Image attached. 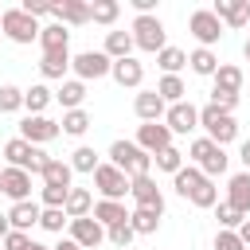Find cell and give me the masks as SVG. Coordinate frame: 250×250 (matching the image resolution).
Segmentation results:
<instances>
[{
	"instance_id": "6da1fadb",
	"label": "cell",
	"mask_w": 250,
	"mask_h": 250,
	"mask_svg": "<svg viewBox=\"0 0 250 250\" xmlns=\"http://www.w3.org/2000/svg\"><path fill=\"white\" fill-rule=\"evenodd\" d=\"M109 164H113V168H121V172L133 180V176H148L152 156H148L145 148H137L133 141H113V145H109Z\"/></svg>"
},
{
	"instance_id": "7a4b0ae2",
	"label": "cell",
	"mask_w": 250,
	"mask_h": 250,
	"mask_svg": "<svg viewBox=\"0 0 250 250\" xmlns=\"http://www.w3.org/2000/svg\"><path fill=\"white\" fill-rule=\"evenodd\" d=\"M4 156H8V168H20V172H27V176H39L43 164H47V152H43L39 145H27L23 137H12V141L4 145Z\"/></svg>"
},
{
	"instance_id": "3957f363",
	"label": "cell",
	"mask_w": 250,
	"mask_h": 250,
	"mask_svg": "<svg viewBox=\"0 0 250 250\" xmlns=\"http://www.w3.org/2000/svg\"><path fill=\"white\" fill-rule=\"evenodd\" d=\"M199 125L207 129V141L211 145H230L234 137H238V121H234V113H223V109H215V105H203L199 109Z\"/></svg>"
},
{
	"instance_id": "277c9868",
	"label": "cell",
	"mask_w": 250,
	"mask_h": 250,
	"mask_svg": "<svg viewBox=\"0 0 250 250\" xmlns=\"http://www.w3.org/2000/svg\"><path fill=\"white\" fill-rule=\"evenodd\" d=\"M0 31H4L12 43L27 47V43L39 39V20H31V16L20 12V8H8V12H0Z\"/></svg>"
},
{
	"instance_id": "5b68a950",
	"label": "cell",
	"mask_w": 250,
	"mask_h": 250,
	"mask_svg": "<svg viewBox=\"0 0 250 250\" xmlns=\"http://www.w3.org/2000/svg\"><path fill=\"white\" fill-rule=\"evenodd\" d=\"M129 35H133V47H141V51H148V55H160V51L168 47V43H164L168 31H164V23H160L156 16H137Z\"/></svg>"
},
{
	"instance_id": "8992f818",
	"label": "cell",
	"mask_w": 250,
	"mask_h": 250,
	"mask_svg": "<svg viewBox=\"0 0 250 250\" xmlns=\"http://www.w3.org/2000/svg\"><path fill=\"white\" fill-rule=\"evenodd\" d=\"M109 66H113V59H109L105 51H82V55H74V59H70V70H74V78H78V82L105 78V74H109Z\"/></svg>"
},
{
	"instance_id": "52a82bcc",
	"label": "cell",
	"mask_w": 250,
	"mask_h": 250,
	"mask_svg": "<svg viewBox=\"0 0 250 250\" xmlns=\"http://www.w3.org/2000/svg\"><path fill=\"white\" fill-rule=\"evenodd\" d=\"M94 188L102 191V199H117L121 203V195H129V176L121 168H113V164H98L94 168Z\"/></svg>"
},
{
	"instance_id": "ba28073f",
	"label": "cell",
	"mask_w": 250,
	"mask_h": 250,
	"mask_svg": "<svg viewBox=\"0 0 250 250\" xmlns=\"http://www.w3.org/2000/svg\"><path fill=\"white\" fill-rule=\"evenodd\" d=\"M188 31L199 39V47H215L219 39H223V23L215 20V12L211 8H199V12H191V20H188Z\"/></svg>"
},
{
	"instance_id": "9c48e42d",
	"label": "cell",
	"mask_w": 250,
	"mask_h": 250,
	"mask_svg": "<svg viewBox=\"0 0 250 250\" xmlns=\"http://www.w3.org/2000/svg\"><path fill=\"white\" fill-rule=\"evenodd\" d=\"M164 125H168V133L176 137H188L191 129H199V109L191 105V102H176V105H168L164 109Z\"/></svg>"
},
{
	"instance_id": "30bf717a",
	"label": "cell",
	"mask_w": 250,
	"mask_h": 250,
	"mask_svg": "<svg viewBox=\"0 0 250 250\" xmlns=\"http://www.w3.org/2000/svg\"><path fill=\"white\" fill-rule=\"evenodd\" d=\"M59 133H62L59 121H51V117H43V113H39V117L27 113V117L20 121V137H23L27 145H47V141H55Z\"/></svg>"
},
{
	"instance_id": "8fae6325",
	"label": "cell",
	"mask_w": 250,
	"mask_h": 250,
	"mask_svg": "<svg viewBox=\"0 0 250 250\" xmlns=\"http://www.w3.org/2000/svg\"><path fill=\"white\" fill-rule=\"evenodd\" d=\"M137 148H145L148 156H156L160 148H168L172 145V133H168V125L164 121H145V125H137V141H133Z\"/></svg>"
},
{
	"instance_id": "7c38bea8",
	"label": "cell",
	"mask_w": 250,
	"mask_h": 250,
	"mask_svg": "<svg viewBox=\"0 0 250 250\" xmlns=\"http://www.w3.org/2000/svg\"><path fill=\"white\" fill-rule=\"evenodd\" d=\"M102 238H105V227H102L94 215H86V219H70V242H78L82 250L102 246Z\"/></svg>"
},
{
	"instance_id": "4fadbf2b",
	"label": "cell",
	"mask_w": 250,
	"mask_h": 250,
	"mask_svg": "<svg viewBox=\"0 0 250 250\" xmlns=\"http://www.w3.org/2000/svg\"><path fill=\"white\" fill-rule=\"evenodd\" d=\"M129 195L137 199V207H152V211H164V195L156 188L152 176H133L129 180Z\"/></svg>"
},
{
	"instance_id": "5bb4252c",
	"label": "cell",
	"mask_w": 250,
	"mask_h": 250,
	"mask_svg": "<svg viewBox=\"0 0 250 250\" xmlns=\"http://www.w3.org/2000/svg\"><path fill=\"white\" fill-rule=\"evenodd\" d=\"M215 20L219 23H227V27H246L250 23V0H215Z\"/></svg>"
},
{
	"instance_id": "9a60e30c",
	"label": "cell",
	"mask_w": 250,
	"mask_h": 250,
	"mask_svg": "<svg viewBox=\"0 0 250 250\" xmlns=\"http://www.w3.org/2000/svg\"><path fill=\"white\" fill-rule=\"evenodd\" d=\"M51 16L62 27H82V23H90V4L86 0H62V4H51Z\"/></svg>"
},
{
	"instance_id": "2e32d148",
	"label": "cell",
	"mask_w": 250,
	"mask_h": 250,
	"mask_svg": "<svg viewBox=\"0 0 250 250\" xmlns=\"http://www.w3.org/2000/svg\"><path fill=\"white\" fill-rule=\"evenodd\" d=\"M0 191H4L12 203H23V199H31V176L20 172V168H4V172H0Z\"/></svg>"
},
{
	"instance_id": "e0dca14e",
	"label": "cell",
	"mask_w": 250,
	"mask_h": 250,
	"mask_svg": "<svg viewBox=\"0 0 250 250\" xmlns=\"http://www.w3.org/2000/svg\"><path fill=\"white\" fill-rule=\"evenodd\" d=\"M109 74H113V82H117V86L137 90V86L145 82V62H137V59L129 55V59H117V62L109 66Z\"/></svg>"
},
{
	"instance_id": "ac0fdd59",
	"label": "cell",
	"mask_w": 250,
	"mask_h": 250,
	"mask_svg": "<svg viewBox=\"0 0 250 250\" xmlns=\"http://www.w3.org/2000/svg\"><path fill=\"white\" fill-rule=\"evenodd\" d=\"M227 203L242 215H250V172H234L227 184Z\"/></svg>"
},
{
	"instance_id": "d6986e66",
	"label": "cell",
	"mask_w": 250,
	"mask_h": 250,
	"mask_svg": "<svg viewBox=\"0 0 250 250\" xmlns=\"http://www.w3.org/2000/svg\"><path fill=\"white\" fill-rule=\"evenodd\" d=\"M133 109H137V117H141V121H160L168 105H164V98H160L156 90H141V94L133 98Z\"/></svg>"
},
{
	"instance_id": "ffe728a7",
	"label": "cell",
	"mask_w": 250,
	"mask_h": 250,
	"mask_svg": "<svg viewBox=\"0 0 250 250\" xmlns=\"http://www.w3.org/2000/svg\"><path fill=\"white\" fill-rule=\"evenodd\" d=\"M39 211H43V207H39L35 199L12 203V211H8V223H12V230H23V234H27V230H31L35 223H39Z\"/></svg>"
},
{
	"instance_id": "44dd1931",
	"label": "cell",
	"mask_w": 250,
	"mask_h": 250,
	"mask_svg": "<svg viewBox=\"0 0 250 250\" xmlns=\"http://www.w3.org/2000/svg\"><path fill=\"white\" fill-rule=\"evenodd\" d=\"M94 219L109 230V227H117V223H129V211H125V203H117V199H98V203H94Z\"/></svg>"
},
{
	"instance_id": "7402d4cb",
	"label": "cell",
	"mask_w": 250,
	"mask_h": 250,
	"mask_svg": "<svg viewBox=\"0 0 250 250\" xmlns=\"http://www.w3.org/2000/svg\"><path fill=\"white\" fill-rule=\"evenodd\" d=\"M43 188H70V164L66 160H55V156H47V164H43Z\"/></svg>"
},
{
	"instance_id": "603a6c76",
	"label": "cell",
	"mask_w": 250,
	"mask_h": 250,
	"mask_svg": "<svg viewBox=\"0 0 250 250\" xmlns=\"http://www.w3.org/2000/svg\"><path fill=\"white\" fill-rule=\"evenodd\" d=\"M62 211H66V219H86V215L94 211V195H90L86 188H70V191H66Z\"/></svg>"
},
{
	"instance_id": "cb8c5ba5",
	"label": "cell",
	"mask_w": 250,
	"mask_h": 250,
	"mask_svg": "<svg viewBox=\"0 0 250 250\" xmlns=\"http://www.w3.org/2000/svg\"><path fill=\"white\" fill-rule=\"evenodd\" d=\"M66 43H70V31H66L62 23H47V27H39V47H43V55H51V51H66Z\"/></svg>"
},
{
	"instance_id": "d4e9b609",
	"label": "cell",
	"mask_w": 250,
	"mask_h": 250,
	"mask_svg": "<svg viewBox=\"0 0 250 250\" xmlns=\"http://www.w3.org/2000/svg\"><path fill=\"white\" fill-rule=\"evenodd\" d=\"M66 70H70V51H51V55H43L39 59V74L43 78H66Z\"/></svg>"
},
{
	"instance_id": "484cf974",
	"label": "cell",
	"mask_w": 250,
	"mask_h": 250,
	"mask_svg": "<svg viewBox=\"0 0 250 250\" xmlns=\"http://www.w3.org/2000/svg\"><path fill=\"white\" fill-rule=\"evenodd\" d=\"M203 180H207V176H203V172H199L195 164H184V168H180V172L172 176V184H176V191H180L184 199H191V195L199 191V184H203Z\"/></svg>"
},
{
	"instance_id": "4316f807",
	"label": "cell",
	"mask_w": 250,
	"mask_h": 250,
	"mask_svg": "<svg viewBox=\"0 0 250 250\" xmlns=\"http://www.w3.org/2000/svg\"><path fill=\"white\" fill-rule=\"evenodd\" d=\"M188 66H191V74H199V78H215V70H219V59H215V51H207V47H195V51L188 55Z\"/></svg>"
},
{
	"instance_id": "83f0119b",
	"label": "cell",
	"mask_w": 250,
	"mask_h": 250,
	"mask_svg": "<svg viewBox=\"0 0 250 250\" xmlns=\"http://www.w3.org/2000/svg\"><path fill=\"white\" fill-rule=\"evenodd\" d=\"M55 102H62V109H82V102H86V82H78V78H66V82L59 86Z\"/></svg>"
},
{
	"instance_id": "f1b7e54d",
	"label": "cell",
	"mask_w": 250,
	"mask_h": 250,
	"mask_svg": "<svg viewBox=\"0 0 250 250\" xmlns=\"http://www.w3.org/2000/svg\"><path fill=\"white\" fill-rule=\"evenodd\" d=\"M160 215H164V211H152V207H137V211H129V227H133V234H156Z\"/></svg>"
},
{
	"instance_id": "f546056e",
	"label": "cell",
	"mask_w": 250,
	"mask_h": 250,
	"mask_svg": "<svg viewBox=\"0 0 250 250\" xmlns=\"http://www.w3.org/2000/svg\"><path fill=\"white\" fill-rule=\"evenodd\" d=\"M215 90H223V94H238V90H242V70L230 66V62H219V70H215Z\"/></svg>"
},
{
	"instance_id": "4dcf8cb0",
	"label": "cell",
	"mask_w": 250,
	"mask_h": 250,
	"mask_svg": "<svg viewBox=\"0 0 250 250\" xmlns=\"http://www.w3.org/2000/svg\"><path fill=\"white\" fill-rule=\"evenodd\" d=\"M156 94L164 98V105H176V102H184L188 86H184V78H180V74H164V78L156 82Z\"/></svg>"
},
{
	"instance_id": "1f68e13d",
	"label": "cell",
	"mask_w": 250,
	"mask_h": 250,
	"mask_svg": "<svg viewBox=\"0 0 250 250\" xmlns=\"http://www.w3.org/2000/svg\"><path fill=\"white\" fill-rule=\"evenodd\" d=\"M51 102H55V94H51L43 82H35L31 90H23V109H31V117H39V113H43Z\"/></svg>"
},
{
	"instance_id": "d6a6232c",
	"label": "cell",
	"mask_w": 250,
	"mask_h": 250,
	"mask_svg": "<svg viewBox=\"0 0 250 250\" xmlns=\"http://www.w3.org/2000/svg\"><path fill=\"white\" fill-rule=\"evenodd\" d=\"M102 51H105L113 62H117V59H129V51H133V35H129V31H109Z\"/></svg>"
},
{
	"instance_id": "836d02e7",
	"label": "cell",
	"mask_w": 250,
	"mask_h": 250,
	"mask_svg": "<svg viewBox=\"0 0 250 250\" xmlns=\"http://www.w3.org/2000/svg\"><path fill=\"white\" fill-rule=\"evenodd\" d=\"M90 125H94V121H90V113H86V109H66V113H62V121H59V129H62L66 137H82Z\"/></svg>"
},
{
	"instance_id": "e575fe53",
	"label": "cell",
	"mask_w": 250,
	"mask_h": 250,
	"mask_svg": "<svg viewBox=\"0 0 250 250\" xmlns=\"http://www.w3.org/2000/svg\"><path fill=\"white\" fill-rule=\"evenodd\" d=\"M66 164H70V172H90V176H94V168H98L102 160H98V152H94L90 145H78V148L70 152V160H66Z\"/></svg>"
},
{
	"instance_id": "d590c367",
	"label": "cell",
	"mask_w": 250,
	"mask_h": 250,
	"mask_svg": "<svg viewBox=\"0 0 250 250\" xmlns=\"http://www.w3.org/2000/svg\"><path fill=\"white\" fill-rule=\"evenodd\" d=\"M117 16H121V4H117V0H94V4H90V20H94V23H105V27H109Z\"/></svg>"
},
{
	"instance_id": "8d00e7d4",
	"label": "cell",
	"mask_w": 250,
	"mask_h": 250,
	"mask_svg": "<svg viewBox=\"0 0 250 250\" xmlns=\"http://www.w3.org/2000/svg\"><path fill=\"white\" fill-rule=\"evenodd\" d=\"M156 62H160L164 74H180V66H188V55H184L180 47H164V51L156 55Z\"/></svg>"
},
{
	"instance_id": "74e56055",
	"label": "cell",
	"mask_w": 250,
	"mask_h": 250,
	"mask_svg": "<svg viewBox=\"0 0 250 250\" xmlns=\"http://www.w3.org/2000/svg\"><path fill=\"white\" fill-rule=\"evenodd\" d=\"M152 160H156V168H160V172H172V176H176V172L184 168V152H180L176 145H168V148H160V152H156Z\"/></svg>"
},
{
	"instance_id": "f35d334b",
	"label": "cell",
	"mask_w": 250,
	"mask_h": 250,
	"mask_svg": "<svg viewBox=\"0 0 250 250\" xmlns=\"http://www.w3.org/2000/svg\"><path fill=\"white\" fill-rule=\"evenodd\" d=\"M215 219H219V227H223V230H238L246 215H242V211H234V207L223 199V203H215Z\"/></svg>"
},
{
	"instance_id": "ab89813d",
	"label": "cell",
	"mask_w": 250,
	"mask_h": 250,
	"mask_svg": "<svg viewBox=\"0 0 250 250\" xmlns=\"http://www.w3.org/2000/svg\"><path fill=\"white\" fill-rule=\"evenodd\" d=\"M66 223H70V219H66V211H62V207H43V211H39V227H43V230H51V234H59Z\"/></svg>"
},
{
	"instance_id": "60d3db41",
	"label": "cell",
	"mask_w": 250,
	"mask_h": 250,
	"mask_svg": "<svg viewBox=\"0 0 250 250\" xmlns=\"http://www.w3.org/2000/svg\"><path fill=\"white\" fill-rule=\"evenodd\" d=\"M16 109H23V90L4 82L0 86V113H16Z\"/></svg>"
},
{
	"instance_id": "b9f144b4",
	"label": "cell",
	"mask_w": 250,
	"mask_h": 250,
	"mask_svg": "<svg viewBox=\"0 0 250 250\" xmlns=\"http://www.w3.org/2000/svg\"><path fill=\"white\" fill-rule=\"evenodd\" d=\"M227 160H230V156H227V152H223V148L215 145V152H211V156H207V160L199 164V172H203L207 180H215V176H223V172H227Z\"/></svg>"
},
{
	"instance_id": "7bdbcfd3",
	"label": "cell",
	"mask_w": 250,
	"mask_h": 250,
	"mask_svg": "<svg viewBox=\"0 0 250 250\" xmlns=\"http://www.w3.org/2000/svg\"><path fill=\"white\" fill-rule=\"evenodd\" d=\"M191 203H195V207H215V203H219V188H215V180H203L199 191L191 195Z\"/></svg>"
},
{
	"instance_id": "ee69618b",
	"label": "cell",
	"mask_w": 250,
	"mask_h": 250,
	"mask_svg": "<svg viewBox=\"0 0 250 250\" xmlns=\"http://www.w3.org/2000/svg\"><path fill=\"white\" fill-rule=\"evenodd\" d=\"M211 152H215V145H211L207 137H195V141H191V148H188V156H191V164H195V168H199Z\"/></svg>"
},
{
	"instance_id": "f6af8a7d",
	"label": "cell",
	"mask_w": 250,
	"mask_h": 250,
	"mask_svg": "<svg viewBox=\"0 0 250 250\" xmlns=\"http://www.w3.org/2000/svg\"><path fill=\"white\" fill-rule=\"evenodd\" d=\"M105 238H109L113 246H129L137 234H133V227H129V223H117V227H109V230H105Z\"/></svg>"
},
{
	"instance_id": "bcb514c9",
	"label": "cell",
	"mask_w": 250,
	"mask_h": 250,
	"mask_svg": "<svg viewBox=\"0 0 250 250\" xmlns=\"http://www.w3.org/2000/svg\"><path fill=\"white\" fill-rule=\"evenodd\" d=\"M215 250H246V242H242L234 230H219V234H215Z\"/></svg>"
},
{
	"instance_id": "7dc6e473",
	"label": "cell",
	"mask_w": 250,
	"mask_h": 250,
	"mask_svg": "<svg viewBox=\"0 0 250 250\" xmlns=\"http://www.w3.org/2000/svg\"><path fill=\"white\" fill-rule=\"evenodd\" d=\"M70 188H43V207H62Z\"/></svg>"
},
{
	"instance_id": "c3c4849f",
	"label": "cell",
	"mask_w": 250,
	"mask_h": 250,
	"mask_svg": "<svg viewBox=\"0 0 250 250\" xmlns=\"http://www.w3.org/2000/svg\"><path fill=\"white\" fill-rule=\"evenodd\" d=\"M20 12H27L31 20H39V16H51V4H43V0H23Z\"/></svg>"
},
{
	"instance_id": "681fc988",
	"label": "cell",
	"mask_w": 250,
	"mask_h": 250,
	"mask_svg": "<svg viewBox=\"0 0 250 250\" xmlns=\"http://www.w3.org/2000/svg\"><path fill=\"white\" fill-rule=\"evenodd\" d=\"M23 246H27V234H23V230H8L4 250H23Z\"/></svg>"
},
{
	"instance_id": "f907efd6",
	"label": "cell",
	"mask_w": 250,
	"mask_h": 250,
	"mask_svg": "<svg viewBox=\"0 0 250 250\" xmlns=\"http://www.w3.org/2000/svg\"><path fill=\"white\" fill-rule=\"evenodd\" d=\"M238 160H242V164H246V172H250V141H242V145H238Z\"/></svg>"
},
{
	"instance_id": "816d5d0a",
	"label": "cell",
	"mask_w": 250,
	"mask_h": 250,
	"mask_svg": "<svg viewBox=\"0 0 250 250\" xmlns=\"http://www.w3.org/2000/svg\"><path fill=\"white\" fill-rule=\"evenodd\" d=\"M234 234H238V238H242V242H246V246H250V219H242V227H238V230H234Z\"/></svg>"
},
{
	"instance_id": "f5cc1de1",
	"label": "cell",
	"mask_w": 250,
	"mask_h": 250,
	"mask_svg": "<svg viewBox=\"0 0 250 250\" xmlns=\"http://www.w3.org/2000/svg\"><path fill=\"white\" fill-rule=\"evenodd\" d=\"M8 230H12V223H8V215H0V242L8 238Z\"/></svg>"
},
{
	"instance_id": "db71d44e",
	"label": "cell",
	"mask_w": 250,
	"mask_h": 250,
	"mask_svg": "<svg viewBox=\"0 0 250 250\" xmlns=\"http://www.w3.org/2000/svg\"><path fill=\"white\" fill-rule=\"evenodd\" d=\"M51 250H82V246H78V242H70V238H62V242H59V246H51Z\"/></svg>"
},
{
	"instance_id": "11a10c76",
	"label": "cell",
	"mask_w": 250,
	"mask_h": 250,
	"mask_svg": "<svg viewBox=\"0 0 250 250\" xmlns=\"http://www.w3.org/2000/svg\"><path fill=\"white\" fill-rule=\"evenodd\" d=\"M23 250H51V246H43V242H35V238H27V246Z\"/></svg>"
},
{
	"instance_id": "9f6ffc18",
	"label": "cell",
	"mask_w": 250,
	"mask_h": 250,
	"mask_svg": "<svg viewBox=\"0 0 250 250\" xmlns=\"http://www.w3.org/2000/svg\"><path fill=\"white\" fill-rule=\"evenodd\" d=\"M242 55H246V62H250V39H246V43H242Z\"/></svg>"
},
{
	"instance_id": "6f0895ef",
	"label": "cell",
	"mask_w": 250,
	"mask_h": 250,
	"mask_svg": "<svg viewBox=\"0 0 250 250\" xmlns=\"http://www.w3.org/2000/svg\"><path fill=\"white\" fill-rule=\"evenodd\" d=\"M0 35H4V31H0Z\"/></svg>"
},
{
	"instance_id": "680465c9",
	"label": "cell",
	"mask_w": 250,
	"mask_h": 250,
	"mask_svg": "<svg viewBox=\"0 0 250 250\" xmlns=\"http://www.w3.org/2000/svg\"><path fill=\"white\" fill-rule=\"evenodd\" d=\"M246 250H250V246H246Z\"/></svg>"
}]
</instances>
